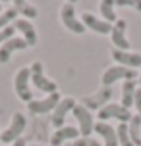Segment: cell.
<instances>
[{
	"mask_svg": "<svg viewBox=\"0 0 141 146\" xmlns=\"http://www.w3.org/2000/svg\"><path fill=\"white\" fill-rule=\"evenodd\" d=\"M25 115L23 113H19V111H15L14 115H12V123H10V127H8L6 131L0 133V142L2 144H12V142H15L17 139H21V133L23 129H25Z\"/></svg>",
	"mask_w": 141,
	"mask_h": 146,
	"instance_id": "6da1fadb",
	"label": "cell"
},
{
	"mask_svg": "<svg viewBox=\"0 0 141 146\" xmlns=\"http://www.w3.org/2000/svg\"><path fill=\"white\" fill-rule=\"evenodd\" d=\"M31 71V81H33V87H37L39 90H43L46 94H54L56 92V83L50 81L48 77H45V73H43V64L41 62H33V66L29 67Z\"/></svg>",
	"mask_w": 141,
	"mask_h": 146,
	"instance_id": "7a4b0ae2",
	"label": "cell"
},
{
	"mask_svg": "<svg viewBox=\"0 0 141 146\" xmlns=\"http://www.w3.org/2000/svg\"><path fill=\"white\" fill-rule=\"evenodd\" d=\"M29 81H31V71H29V67H21L19 71L15 73V79H14L15 94L19 96L23 102H27V104L33 100V94H31V87H29Z\"/></svg>",
	"mask_w": 141,
	"mask_h": 146,
	"instance_id": "3957f363",
	"label": "cell"
},
{
	"mask_svg": "<svg viewBox=\"0 0 141 146\" xmlns=\"http://www.w3.org/2000/svg\"><path fill=\"white\" fill-rule=\"evenodd\" d=\"M72 111H74V117L79 121V137L81 139H89L93 129H95V121H93L91 111L85 106H81V104H75V108Z\"/></svg>",
	"mask_w": 141,
	"mask_h": 146,
	"instance_id": "277c9868",
	"label": "cell"
},
{
	"mask_svg": "<svg viewBox=\"0 0 141 146\" xmlns=\"http://www.w3.org/2000/svg\"><path fill=\"white\" fill-rule=\"evenodd\" d=\"M60 19L64 23V27L70 29L72 33H77V35H83L85 33V25L75 17V8H74L72 2H66L62 6V10H60Z\"/></svg>",
	"mask_w": 141,
	"mask_h": 146,
	"instance_id": "5b68a950",
	"label": "cell"
},
{
	"mask_svg": "<svg viewBox=\"0 0 141 146\" xmlns=\"http://www.w3.org/2000/svg\"><path fill=\"white\" fill-rule=\"evenodd\" d=\"M120 119V123H128V121H132V113H130V110H126L122 104H106L103 108L99 110V119L101 121H106V119Z\"/></svg>",
	"mask_w": 141,
	"mask_h": 146,
	"instance_id": "8992f818",
	"label": "cell"
},
{
	"mask_svg": "<svg viewBox=\"0 0 141 146\" xmlns=\"http://www.w3.org/2000/svg\"><path fill=\"white\" fill-rule=\"evenodd\" d=\"M120 79L134 81L135 79V71L130 69V67H124V66H112L103 73V85L104 87H112V85H114L116 81H120Z\"/></svg>",
	"mask_w": 141,
	"mask_h": 146,
	"instance_id": "52a82bcc",
	"label": "cell"
},
{
	"mask_svg": "<svg viewBox=\"0 0 141 146\" xmlns=\"http://www.w3.org/2000/svg\"><path fill=\"white\" fill-rule=\"evenodd\" d=\"M60 100H62V98L58 96V92H54V94H48L46 98H43V100H31V102L27 104V110H29L31 113H37V115L48 113V111H54V108L58 106Z\"/></svg>",
	"mask_w": 141,
	"mask_h": 146,
	"instance_id": "ba28073f",
	"label": "cell"
},
{
	"mask_svg": "<svg viewBox=\"0 0 141 146\" xmlns=\"http://www.w3.org/2000/svg\"><path fill=\"white\" fill-rule=\"evenodd\" d=\"M126 27H128L126 19H116L110 33V38L116 46V50H122V52H128V48H130V40L126 38Z\"/></svg>",
	"mask_w": 141,
	"mask_h": 146,
	"instance_id": "9c48e42d",
	"label": "cell"
},
{
	"mask_svg": "<svg viewBox=\"0 0 141 146\" xmlns=\"http://www.w3.org/2000/svg\"><path fill=\"white\" fill-rule=\"evenodd\" d=\"M75 108V100L74 98H62L58 102V106L54 108V111H52V119L50 123L56 127V129H60V127H64V119H66L68 111H72V110Z\"/></svg>",
	"mask_w": 141,
	"mask_h": 146,
	"instance_id": "30bf717a",
	"label": "cell"
},
{
	"mask_svg": "<svg viewBox=\"0 0 141 146\" xmlns=\"http://www.w3.org/2000/svg\"><path fill=\"white\" fill-rule=\"evenodd\" d=\"M93 131L104 140V146H118V135H116V129L108 125L106 121H99L95 123V129Z\"/></svg>",
	"mask_w": 141,
	"mask_h": 146,
	"instance_id": "8fae6325",
	"label": "cell"
},
{
	"mask_svg": "<svg viewBox=\"0 0 141 146\" xmlns=\"http://www.w3.org/2000/svg\"><path fill=\"white\" fill-rule=\"evenodd\" d=\"M110 56L118 62L120 66L130 67V69L141 66V54H135V52H122V50H116V48H114V50L110 52Z\"/></svg>",
	"mask_w": 141,
	"mask_h": 146,
	"instance_id": "7c38bea8",
	"label": "cell"
},
{
	"mask_svg": "<svg viewBox=\"0 0 141 146\" xmlns=\"http://www.w3.org/2000/svg\"><path fill=\"white\" fill-rule=\"evenodd\" d=\"M81 23L85 25V29H91V31H95V33H101V35H108V33H112V25L110 23L97 19L93 14H83L81 15Z\"/></svg>",
	"mask_w": 141,
	"mask_h": 146,
	"instance_id": "4fadbf2b",
	"label": "cell"
},
{
	"mask_svg": "<svg viewBox=\"0 0 141 146\" xmlns=\"http://www.w3.org/2000/svg\"><path fill=\"white\" fill-rule=\"evenodd\" d=\"M23 48H27V42L23 38H10V40H6L0 46V64H6L10 60V56H12V52L23 50Z\"/></svg>",
	"mask_w": 141,
	"mask_h": 146,
	"instance_id": "5bb4252c",
	"label": "cell"
},
{
	"mask_svg": "<svg viewBox=\"0 0 141 146\" xmlns=\"http://www.w3.org/2000/svg\"><path fill=\"white\" fill-rule=\"evenodd\" d=\"M77 137H79V129L70 127V125H66V127H60V129H56V133L52 135L50 146H62V144H64V140L77 139Z\"/></svg>",
	"mask_w": 141,
	"mask_h": 146,
	"instance_id": "9a60e30c",
	"label": "cell"
},
{
	"mask_svg": "<svg viewBox=\"0 0 141 146\" xmlns=\"http://www.w3.org/2000/svg\"><path fill=\"white\" fill-rule=\"evenodd\" d=\"M14 29H17L23 35V40L27 42V46H35L37 44V33H35L33 25L27 19H17V21H14Z\"/></svg>",
	"mask_w": 141,
	"mask_h": 146,
	"instance_id": "2e32d148",
	"label": "cell"
},
{
	"mask_svg": "<svg viewBox=\"0 0 141 146\" xmlns=\"http://www.w3.org/2000/svg\"><path fill=\"white\" fill-rule=\"evenodd\" d=\"M135 81H126L124 83V87H122V106L126 110H130L134 106V98H135Z\"/></svg>",
	"mask_w": 141,
	"mask_h": 146,
	"instance_id": "e0dca14e",
	"label": "cell"
},
{
	"mask_svg": "<svg viewBox=\"0 0 141 146\" xmlns=\"http://www.w3.org/2000/svg\"><path fill=\"white\" fill-rule=\"evenodd\" d=\"M128 133L134 146H141V115H134L132 121L128 123Z\"/></svg>",
	"mask_w": 141,
	"mask_h": 146,
	"instance_id": "ac0fdd59",
	"label": "cell"
},
{
	"mask_svg": "<svg viewBox=\"0 0 141 146\" xmlns=\"http://www.w3.org/2000/svg\"><path fill=\"white\" fill-rule=\"evenodd\" d=\"M101 14H103L104 21L106 23H116V14H114V2H110V0H103L101 4Z\"/></svg>",
	"mask_w": 141,
	"mask_h": 146,
	"instance_id": "d6986e66",
	"label": "cell"
},
{
	"mask_svg": "<svg viewBox=\"0 0 141 146\" xmlns=\"http://www.w3.org/2000/svg\"><path fill=\"white\" fill-rule=\"evenodd\" d=\"M116 135H118V144L134 146V142H132V139H130V133H128V123H120L118 129H116Z\"/></svg>",
	"mask_w": 141,
	"mask_h": 146,
	"instance_id": "ffe728a7",
	"label": "cell"
},
{
	"mask_svg": "<svg viewBox=\"0 0 141 146\" xmlns=\"http://www.w3.org/2000/svg\"><path fill=\"white\" fill-rule=\"evenodd\" d=\"M14 6H15V10H17L19 14L27 15V17H37V10H35L33 6H29V4H25L23 0H15Z\"/></svg>",
	"mask_w": 141,
	"mask_h": 146,
	"instance_id": "44dd1931",
	"label": "cell"
},
{
	"mask_svg": "<svg viewBox=\"0 0 141 146\" xmlns=\"http://www.w3.org/2000/svg\"><path fill=\"white\" fill-rule=\"evenodd\" d=\"M15 17H17V10L15 8H10V10H4L2 14H0V29H4L10 21H14Z\"/></svg>",
	"mask_w": 141,
	"mask_h": 146,
	"instance_id": "7402d4cb",
	"label": "cell"
},
{
	"mask_svg": "<svg viewBox=\"0 0 141 146\" xmlns=\"http://www.w3.org/2000/svg\"><path fill=\"white\" fill-rule=\"evenodd\" d=\"M14 25H8V27H4V29H0V42L4 44L6 40H10V38H14Z\"/></svg>",
	"mask_w": 141,
	"mask_h": 146,
	"instance_id": "603a6c76",
	"label": "cell"
},
{
	"mask_svg": "<svg viewBox=\"0 0 141 146\" xmlns=\"http://www.w3.org/2000/svg\"><path fill=\"white\" fill-rule=\"evenodd\" d=\"M72 146H103L99 140H95V139H75V142Z\"/></svg>",
	"mask_w": 141,
	"mask_h": 146,
	"instance_id": "cb8c5ba5",
	"label": "cell"
},
{
	"mask_svg": "<svg viewBox=\"0 0 141 146\" xmlns=\"http://www.w3.org/2000/svg\"><path fill=\"white\" fill-rule=\"evenodd\" d=\"M134 106H135V108H137V115H141V88H137V90H135Z\"/></svg>",
	"mask_w": 141,
	"mask_h": 146,
	"instance_id": "d4e9b609",
	"label": "cell"
},
{
	"mask_svg": "<svg viewBox=\"0 0 141 146\" xmlns=\"http://www.w3.org/2000/svg\"><path fill=\"white\" fill-rule=\"evenodd\" d=\"M10 146H25V140H23V139H17L15 142H12Z\"/></svg>",
	"mask_w": 141,
	"mask_h": 146,
	"instance_id": "484cf974",
	"label": "cell"
},
{
	"mask_svg": "<svg viewBox=\"0 0 141 146\" xmlns=\"http://www.w3.org/2000/svg\"><path fill=\"white\" fill-rule=\"evenodd\" d=\"M135 8H137V10L141 12V2H135Z\"/></svg>",
	"mask_w": 141,
	"mask_h": 146,
	"instance_id": "4316f807",
	"label": "cell"
},
{
	"mask_svg": "<svg viewBox=\"0 0 141 146\" xmlns=\"http://www.w3.org/2000/svg\"><path fill=\"white\" fill-rule=\"evenodd\" d=\"M33 146H45V144H33Z\"/></svg>",
	"mask_w": 141,
	"mask_h": 146,
	"instance_id": "83f0119b",
	"label": "cell"
},
{
	"mask_svg": "<svg viewBox=\"0 0 141 146\" xmlns=\"http://www.w3.org/2000/svg\"><path fill=\"white\" fill-rule=\"evenodd\" d=\"M139 83H141V77H139Z\"/></svg>",
	"mask_w": 141,
	"mask_h": 146,
	"instance_id": "f1b7e54d",
	"label": "cell"
}]
</instances>
